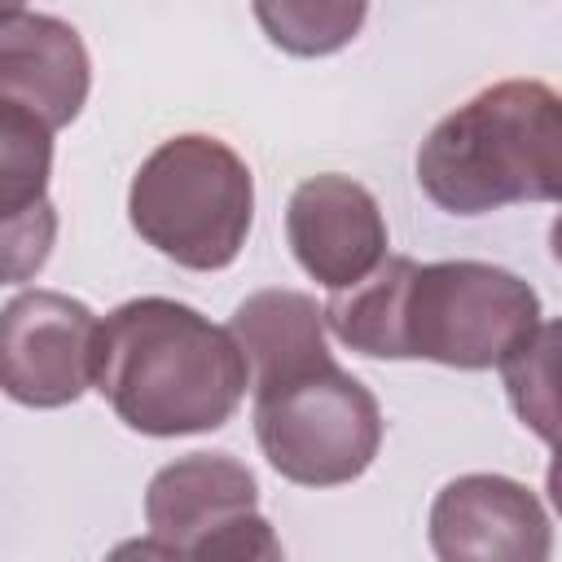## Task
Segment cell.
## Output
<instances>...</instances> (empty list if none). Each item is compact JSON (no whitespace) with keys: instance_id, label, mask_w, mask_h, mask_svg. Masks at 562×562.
I'll list each match as a JSON object with an SVG mask.
<instances>
[{"instance_id":"6da1fadb","label":"cell","mask_w":562,"mask_h":562,"mask_svg":"<svg viewBox=\"0 0 562 562\" xmlns=\"http://www.w3.org/2000/svg\"><path fill=\"white\" fill-rule=\"evenodd\" d=\"M321 321L373 360H435L448 369H501L540 325V294L509 268L479 259L417 263L386 255L360 285L329 294Z\"/></svg>"},{"instance_id":"7a4b0ae2","label":"cell","mask_w":562,"mask_h":562,"mask_svg":"<svg viewBox=\"0 0 562 562\" xmlns=\"http://www.w3.org/2000/svg\"><path fill=\"white\" fill-rule=\"evenodd\" d=\"M92 391L123 426L176 439L220 430L246 400L250 373L228 329L189 303L145 294L97 321Z\"/></svg>"},{"instance_id":"3957f363","label":"cell","mask_w":562,"mask_h":562,"mask_svg":"<svg viewBox=\"0 0 562 562\" xmlns=\"http://www.w3.org/2000/svg\"><path fill=\"white\" fill-rule=\"evenodd\" d=\"M417 184L448 215L562 193V105L540 79H501L443 114L417 149Z\"/></svg>"},{"instance_id":"277c9868","label":"cell","mask_w":562,"mask_h":562,"mask_svg":"<svg viewBox=\"0 0 562 562\" xmlns=\"http://www.w3.org/2000/svg\"><path fill=\"white\" fill-rule=\"evenodd\" d=\"M127 220L140 241L171 263L220 272L241 255L255 224V176L220 136H171L136 167Z\"/></svg>"},{"instance_id":"5b68a950","label":"cell","mask_w":562,"mask_h":562,"mask_svg":"<svg viewBox=\"0 0 562 562\" xmlns=\"http://www.w3.org/2000/svg\"><path fill=\"white\" fill-rule=\"evenodd\" d=\"M255 439L268 465L299 487H338L360 479L382 448V408L373 391L338 360L255 391Z\"/></svg>"},{"instance_id":"8992f818","label":"cell","mask_w":562,"mask_h":562,"mask_svg":"<svg viewBox=\"0 0 562 562\" xmlns=\"http://www.w3.org/2000/svg\"><path fill=\"white\" fill-rule=\"evenodd\" d=\"M97 316L61 290H22L0 307V391L26 408H66L92 386Z\"/></svg>"},{"instance_id":"52a82bcc","label":"cell","mask_w":562,"mask_h":562,"mask_svg":"<svg viewBox=\"0 0 562 562\" xmlns=\"http://www.w3.org/2000/svg\"><path fill=\"white\" fill-rule=\"evenodd\" d=\"M439 562H549L553 522L544 501L505 474H461L430 501Z\"/></svg>"},{"instance_id":"ba28073f","label":"cell","mask_w":562,"mask_h":562,"mask_svg":"<svg viewBox=\"0 0 562 562\" xmlns=\"http://www.w3.org/2000/svg\"><path fill=\"white\" fill-rule=\"evenodd\" d=\"M285 237L299 268L329 294L360 285L386 259V220L378 198L338 171L312 176L290 193Z\"/></svg>"},{"instance_id":"9c48e42d","label":"cell","mask_w":562,"mask_h":562,"mask_svg":"<svg viewBox=\"0 0 562 562\" xmlns=\"http://www.w3.org/2000/svg\"><path fill=\"white\" fill-rule=\"evenodd\" d=\"M92 61L79 31L53 13L0 4V101L35 114L48 132L70 127L88 101Z\"/></svg>"},{"instance_id":"30bf717a","label":"cell","mask_w":562,"mask_h":562,"mask_svg":"<svg viewBox=\"0 0 562 562\" xmlns=\"http://www.w3.org/2000/svg\"><path fill=\"white\" fill-rule=\"evenodd\" d=\"M53 132L0 101V285L31 281L57 241V211L48 202Z\"/></svg>"},{"instance_id":"8fae6325","label":"cell","mask_w":562,"mask_h":562,"mask_svg":"<svg viewBox=\"0 0 562 562\" xmlns=\"http://www.w3.org/2000/svg\"><path fill=\"white\" fill-rule=\"evenodd\" d=\"M259 505L255 474L228 452H189L162 465L145 487L149 536L176 549H189L211 527L250 514Z\"/></svg>"},{"instance_id":"7c38bea8","label":"cell","mask_w":562,"mask_h":562,"mask_svg":"<svg viewBox=\"0 0 562 562\" xmlns=\"http://www.w3.org/2000/svg\"><path fill=\"white\" fill-rule=\"evenodd\" d=\"M228 334L246 360L250 395L281 386L299 373L329 364L325 321L312 294L303 290H255L233 307Z\"/></svg>"},{"instance_id":"4fadbf2b","label":"cell","mask_w":562,"mask_h":562,"mask_svg":"<svg viewBox=\"0 0 562 562\" xmlns=\"http://www.w3.org/2000/svg\"><path fill=\"white\" fill-rule=\"evenodd\" d=\"M360 0H281V4H255L259 26L268 40L294 57H325L356 40L364 22Z\"/></svg>"},{"instance_id":"5bb4252c","label":"cell","mask_w":562,"mask_h":562,"mask_svg":"<svg viewBox=\"0 0 562 562\" xmlns=\"http://www.w3.org/2000/svg\"><path fill=\"white\" fill-rule=\"evenodd\" d=\"M553 347H558V325L544 321L540 334L501 364L505 391L514 400V413L544 443H553Z\"/></svg>"},{"instance_id":"9a60e30c","label":"cell","mask_w":562,"mask_h":562,"mask_svg":"<svg viewBox=\"0 0 562 562\" xmlns=\"http://www.w3.org/2000/svg\"><path fill=\"white\" fill-rule=\"evenodd\" d=\"M184 562H285L281 536L263 514H237L184 549Z\"/></svg>"},{"instance_id":"2e32d148","label":"cell","mask_w":562,"mask_h":562,"mask_svg":"<svg viewBox=\"0 0 562 562\" xmlns=\"http://www.w3.org/2000/svg\"><path fill=\"white\" fill-rule=\"evenodd\" d=\"M105 562H184V549L176 544H162L154 536H140V540H123L105 553Z\"/></svg>"}]
</instances>
